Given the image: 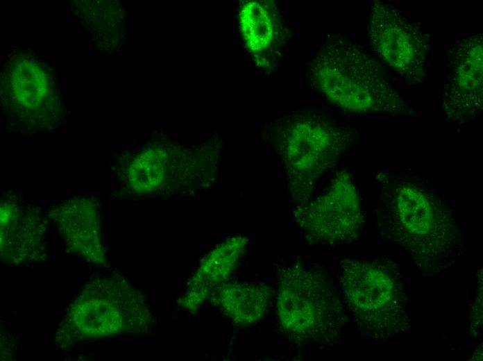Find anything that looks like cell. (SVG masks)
I'll list each match as a JSON object with an SVG mask.
<instances>
[{
  "mask_svg": "<svg viewBox=\"0 0 483 361\" xmlns=\"http://www.w3.org/2000/svg\"><path fill=\"white\" fill-rule=\"evenodd\" d=\"M377 178L380 235L407 253L423 275L434 276L449 268L463 247L452 212L414 176L381 172Z\"/></svg>",
  "mask_w": 483,
  "mask_h": 361,
  "instance_id": "obj_1",
  "label": "cell"
},
{
  "mask_svg": "<svg viewBox=\"0 0 483 361\" xmlns=\"http://www.w3.org/2000/svg\"><path fill=\"white\" fill-rule=\"evenodd\" d=\"M314 87L330 102L350 112L410 114L379 62L356 43L334 37L314 58Z\"/></svg>",
  "mask_w": 483,
  "mask_h": 361,
  "instance_id": "obj_2",
  "label": "cell"
},
{
  "mask_svg": "<svg viewBox=\"0 0 483 361\" xmlns=\"http://www.w3.org/2000/svg\"><path fill=\"white\" fill-rule=\"evenodd\" d=\"M340 267L343 302L364 334L386 341L410 330L407 283L393 261L346 258Z\"/></svg>",
  "mask_w": 483,
  "mask_h": 361,
  "instance_id": "obj_3",
  "label": "cell"
},
{
  "mask_svg": "<svg viewBox=\"0 0 483 361\" xmlns=\"http://www.w3.org/2000/svg\"><path fill=\"white\" fill-rule=\"evenodd\" d=\"M153 321L142 293L119 275L90 280L69 306L55 335L67 349L85 341L147 331Z\"/></svg>",
  "mask_w": 483,
  "mask_h": 361,
  "instance_id": "obj_4",
  "label": "cell"
},
{
  "mask_svg": "<svg viewBox=\"0 0 483 361\" xmlns=\"http://www.w3.org/2000/svg\"><path fill=\"white\" fill-rule=\"evenodd\" d=\"M276 312L281 331L298 345H333L342 337L348 321L329 276L300 265L280 269Z\"/></svg>",
  "mask_w": 483,
  "mask_h": 361,
  "instance_id": "obj_5",
  "label": "cell"
},
{
  "mask_svg": "<svg viewBox=\"0 0 483 361\" xmlns=\"http://www.w3.org/2000/svg\"><path fill=\"white\" fill-rule=\"evenodd\" d=\"M351 131L315 112L287 116L276 124L274 144L296 205L312 199L317 181L353 142Z\"/></svg>",
  "mask_w": 483,
  "mask_h": 361,
  "instance_id": "obj_6",
  "label": "cell"
},
{
  "mask_svg": "<svg viewBox=\"0 0 483 361\" xmlns=\"http://www.w3.org/2000/svg\"><path fill=\"white\" fill-rule=\"evenodd\" d=\"M1 82L3 109L16 130L53 131L60 124L63 109L54 77L31 53L13 55L3 69Z\"/></svg>",
  "mask_w": 483,
  "mask_h": 361,
  "instance_id": "obj_7",
  "label": "cell"
},
{
  "mask_svg": "<svg viewBox=\"0 0 483 361\" xmlns=\"http://www.w3.org/2000/svg\"><path fill=\"white\" fill-rule=\"evenodd\" d=\"M293 217L312 245L337 246L357 238L364 224L362 204L350 173L338 171L323 193L296 205Z\"/></svg>",
  "mask_w": 483,
  "mask_h": 361,
  "instance_id": "obj_8",
  "label": "cell"
},
{
  "mask_svg": "<svg viewBox=\"0 0 483 361\" xmlns=\"http://www.w3.org/2000/svg\"><path fill=\"white\" fill-rule=\"evenodd\" d=\"M368 36L374 51L389 66L412 83L424 81L429 35L391 5L373 1Z\"/></svg>",
  "mask_w": 483,
  "mask_h": 361,
  "instance_id": "obj_9",
  "label": "cell"
},
{
  "mask_svg": "<svg viewBox=\"0 0 483 361\" xmlns=\"http://www.w3.org/2000/svg\"><path fill=\"white\" fill-rule=\"evenodd\" d=\"M46 224L40 209L8 192L0 203V257L9 266L42 262L47 255Z\"/></svg>",
  "mask_w": 483,
  "mask_h": 361,
  "instance_id": "obj_10",
  "label": "cell"
},
{
  "mask_svg": "<svg viewBox=\"0 0 483 361\" xmlns=\"http://www.w3.org/2000/svg\"><path fill=\"white\" fill-rule=\"evenodd\" d=\"M448 58L443 108L448 119L465 121L482 110V36L459 40Z\"/></svg>",
  "mask_w": 483,
  "mask_h": 361,
  "instance_id": "obj_11",
  "label": "cell"
},
{
  "mask_svg": "<svg viewBox=\"0 0 483 361\" xmlns=\"http://www.w3.org/2000/svg\"><path fill=\"white\" fill-rule=\"evenodd\" d=\"M67 249L96 266L106 265L99 202L92 197L74 196L50 209Z\"/></svg>",
  "mask_w": 483,
  "mask_h": 361,
  "instance_id": "obj_12",
  "label": "cell"
},
{
  "mask_svg": "<svg viewBox=\"0 0 483 361\" xmlns=\"http://www.w3.org/2000/svg\"><path fill=\"white\" fill-rule=\"evenodd\" d=\"M248 241V237L237 235L217 244L203 259L189 279L178 304L189 311L197 310L235 269Z\"/></svg>",
  "mask_w": 483,
  "mask_h": 361,
  "instance_id": "obj_13",
  "label": "cell"
},
{
  "mask_svg": "<svg viewBox=\"0 0 483 361\" xmlns=\"http://www.w3.org/2000/svg\"><path fill=\"white\" fill-rule=\"evenodd\" d=\"M239 24L250 52L260 57L277 53L284 40V26L277 5L271 1H247L241 6Z\"/></svg>",
  "mask_w": 483,
  "mask_h": 361,
  "instance_id": "obj_14",
  "label": "cell"
},
{
  "mask_svg": "<svg viewBox=\"0 0 483 361\" xmlns=\"http://www.w3.org/2000/svg\"><path fill=\"white\" fill-rule=\"evenodd\" d=\"M213 302L237 325L257 323L268 312L272 289L255 283H223L215 289Z\"/></svg>",
  "mask_w": 483,
  "mask_h": 361,
  "instance_id": "obj_15",
  "label": "cell"
},
{
  "mask_svg": "<svg viewBox=\"0 0 483 361\" xmlns=\"http://www.w3.org/2000/svg\"><path fill=\"white\" fill-rule=\"evenodd\" d=\"M167 152L158 147L146 149L135 156L126 170L131 191L139 196L158 192L167 184L171 170Z\"/></svg>",
  "mask_w": 483,
  "mask_h": 361,
  "instance_id": "obj_16",
  "label": "cell"
},
{
  "mask_svg": "<svg viewBox=\"0 0 483 361\" xmlns=\"http://www.w3.org/2000/svg\"><path fill=\"white\" fill-rule=\"evenodd\" d=\"M482 279L480 280L476 295L471 314V331L476 336L481 330L482 324Z\"/></svg>",
  "mask_w": 483,
  "mask_h": 361,
  "instance_id": "obj_17",
  "label": "cell"
}]
</instances>
